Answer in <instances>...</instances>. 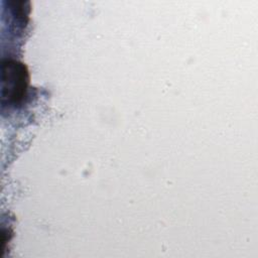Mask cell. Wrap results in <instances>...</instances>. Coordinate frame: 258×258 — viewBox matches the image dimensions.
<instances>
[{"instance_id":"1","label":"cell","mask_w":258,"mask_h":258,"mask_svg":"<svg viewBox=\"0 0 258 258\" xmlns=\"http://www.w3.org/2000/svg\"><path fill=\"white\" fill-rule=\"evenodd\" d=\"M28 85L26 67L17 60L8 59L3 62L2 70V99L8 104H18L25 96Z\"/></svg>"}]
</instances>
